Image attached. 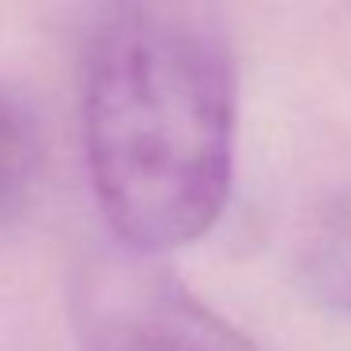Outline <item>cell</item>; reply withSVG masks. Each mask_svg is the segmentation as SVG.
<instances>
[{
  "label": "cell",
  "instance_id": "cell-1",
  "mask_svg": "<svg viewBox=\"0 0 351 351\" xmlns=\"http://www.w3.org/2000/svg\"><path fill=\"white\" fill-rule=\"evenodd\" d=\"M238 84L208 0H110L87 53L84 147L114 242L193 245L215 227L234 174Z\"/></svg>",
  "mask_w": 351,
  "mask_h": 351
},
{
  "label": "cell",
  "instance_id": "cell-2",
  "mask_svg": "<svg viewBox=\"0 0 351 351\" xmlns=\"http://www.w3.org/2000/svg\"><path fill=\"white\" fill-rule=\"evenodd\" d=\"M80 351H257L155 253L110 242L72 276Z\"/></svg>",
  "mask_w": 351,
  "mask_h": 351
},
{
  "label": "cell",
  "instance_id": "cell-3",
  "mask_svg": "<svg viewBox=\"0 0 351 351\" xmlns=\"http://www.w3.org/2000/svg\"><path fill=\"white\" fill-rule=\"evenodd\" d=\"M42 170V140L31 114L0 91V227L19 219L34 197Z\"/></svg>",
  "mask_w": 351,
  "mask_h": 351
},
{
  "label": "cell",
  "instance_id": "cell-4",
  "mask_svg": "<svg viewBox=\"0 0 351 351\" xmlns=\"http://www.w3.org/2000/svg\"><path fill=\"white\" fill-rule=\"evenodd\" d=\"M306 283L328 310L351 317V193L321 215L306 250Z\"/></svg>",
  "mask_w": 351,
  "mask_h": 351
}]
</instances>
